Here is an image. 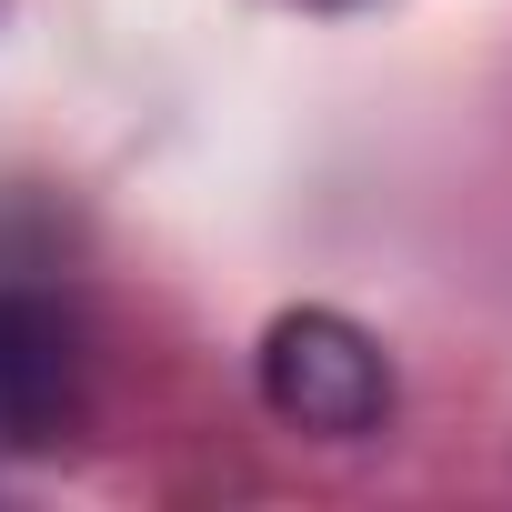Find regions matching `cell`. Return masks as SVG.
Listing matches in <instances>:
<instances>
[{"instance_id": "cell-1", "label": "cell", "mask_w": 512, "mask_h": 512, "mask_svg": "<svg viewBox=\"0 0 512 512\" xmlns=\"http://www.w3.org/2000/svg\"><path fill=\"white\" fill-rule=\"evenodd\" d=\"M262 402L292 422V432H322V442H362L382 432L392 412V362L362 322L342 312H282L262 332Z\"/></svg>"}, {"instance_id": "cell-2", "label": "cell", "mask_w": 512, "mask_h": 512, "mask_svg": "<svg viewBox=\"0 0 512 512\" xmlns=\"http://www.w3.org/2000/svg\"><path fill=\"white\" fill-rule=\"evenodd\" d=\"M81 422V332L51 292H0V442H71Z\"/></svg>"}]
</instances>
